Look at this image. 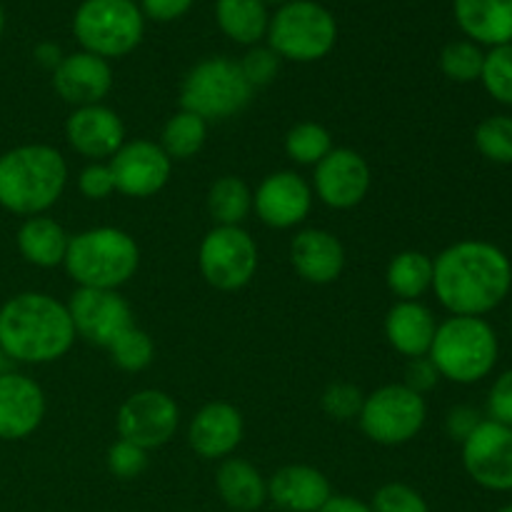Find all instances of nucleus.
Here are the masks:
<instances>
[{
	"label": "nucleus",
	"instance_id": "473e14b6",
	"mask_svg": "<svg viewBox=\"0 0 512 512\" xmlns=\"http://www.w3.org/2000/svg\"><path fill=\"white\" fill-rule=\"evenodd\" d=\"M485 53L473 40H453L440 53V70L453 83H473L483 73Z\"/></svg>",
	"mask_w": 512,
	"mask_h": 512
},
{
	"label": "nucleus",
	"instance_id": "f704fd0d",
	"mask_svg": "<svg viewBox=\"0 0 512 512\" xmlns=\"http://www.w3.org/2000/svg\"><path fill=\"white\" fill-rule=\"evenodd\" d=\"M485 90L498 103L512 105V43L498 45L485 53L483 73H480Z\"/></svg>",
	"mask_w": 512,
	"mask_h": 512
},
{
	"label": "nucleus",
	"instance_id": "c9c22d12",
	"mask_svg": "<svg viewBox=\"0 0 512 512\" xmlns=\"http://www.w3.org/2000/svg\"><path fill=\"white\" fill-rule=\"evenodd\" d=\"M363 390L353 383H330L328 388L323 390V398H320V405H323V413L328 418L338 420V423H348V420H358L360 408H363Z\"/></svg>",
	"mask_w": 512,
	"mask_h": 512
},
{
	"label": "nucleus",
	"instance_id": "39448f33",
	"mask_svg": "<svg viewBox=\"0 0 512 512\" xmlns=\"http://www.w3.org/2000/svg\"><path fill=\"white\" fill-rule=\"evenodd\" d=\"M498 333L485 318L450 315L438 323L428 358L440 378L455 385H475L493 373L498 363Z\"/></svg>",
	"mask_w": 512,
	"mask_h": 512
},
{
	"label": "nucleus",
	"instance_id": "a878e982",
	"mask_svg": "<svg viewBox=\"0 0 512 512\" xmlns=\"http://www.w3.org/2000/svg\"><path fill=\"white\" fill-rule=\"evenodd\" d=\"M68 243L70 235L65 233L63 225L58 220L48 218V215L25 218L18 233H15V245H18V253L23 255L25 263L45 270L58 268V265L65 263Z\"/></svg>",
	"mask_w": 512,
	"mask_h": 512
},
{
	"label": "nucleus",
	"instance_id": "423d86ee",
	"mask_svg": "<svg viewBox=\"0 0 512 512\" xmlns=\"http://www.w3.org/2000/svg\"><path fill=\"white\" fill-rule=\"evenodd\" d=\"M265 40L280 60L315 63L330 55L338 43V23L335 15L315 0H290L275 10Z\"/></svg>",
	"mask_w": 512,
	"mask_h": 512
},
{
	"label": "nucleus",
	"instance_id": "9b49d317",
	"mask_svg": "<svg viewBox=\"0 0 512 512\" xmlns=\"http://www.w3.org/2000/svg\"><path fill=\"white\" fill-rule=\"evenodd\" d=\"M180 425V408L173 395L158 388H145L128 395L115 415V430L120 440L155 450L175 438Z\"/></svg>",
	"mask_w": 512,
	"mask_h": 512
},
{
	"label": "nucleus",
	"instance_id": "6ab92c4d",
	"mask_svg": "<svg viewBox=\"0 0 512 512\" xmlns=\"http://www.w3.org/2000/svg\"><path fill=\"white\" fill-rule=\"evenodd\" d=\"M243 435V413L225 400H213V403L203 405L188 425V445L203 460L230 458L243 443Z\"/></svg>",
	"mask_w": 512,
	"mask_h": 512
},
{
	"label": "nucleus",
	"instance_id": "cd10ccee",
	"mask_svg": "<svg viewBox=\"0 0 512 512\" xmlns=\"http://www.w3.org/2000/svg\"><path fill=\"white\" fill-rule=\"evenodd\" d=\"M385 283L398 300H420L433 290V258L420 250L393 255L385 270Z\"/></svg>",
	"mask_w": 512,
	"mask_h": 512
},
{
	"label": "nucleus",
	"instance_id": "f03ea898",
	"mask_svg": "<svg viewBox=\"0 0 512 512\" xmlns=\"http://www.w3.org/2000/svg\"><path fill=\"white\" fill-rule=\"evenodd\" d=\"M68 305L38 290L18 293L0 305V348L10 363L48 365L75 345Z\"/></svg>",
	"mask_w": 512,
	"mask_h": 512
},
{
	"label": "nucleus",
	"instance_id": "09e8293b",
	"mask_svg": "<svg viewBox=\"0 0 512 512\" xmlns=\"http://www.w3.org/2000/svg\"><path fill=\"white\" fill-rule=\"evenodd\" d=\"M3 30H5V10L0 5V38H3Z\"/></svg>",
	"mask_w": 512,
	"mask_h": 512
},
{
	"label": "nucleus",
	"instance_id": "5701e85b",
	"mask_svg": "<svg viewBox=\"0 0 512 512\" xmlns=\"http://www.w3.org/2000/svg\"><path fill=\"white\" fill-rule=\"evenodd\" d=\"M438 320L420 300H398L385 315V338L395 353L408 360L425 358L433 345Z\"/></svg>",
	"mask_w": 512,
	"mask_h": 512
},
{
	"label": "nucleus",
	"instance_id": "412c9836",
	"mask_svg": "<svg viewBox=\"0 0 512 512\" xmlns=\"http://www.w3.org/2000/svg\"><path fill=\"white\" fill-rule=\"evenodd\" d=\"M290 265L305 283L330 285L343 275L345 248L330 230L305 228L290 240Z\"/></svg>",
	"mask_w": 512,
	"mask_h": 512
},
{
	"label": "nucleus",
	"instance_id": "e433bc0d",
	"mask_svg": "<svg viewBox=\"0 0 512 512\" xmlns=\"http://www.w3.org/2000/svg\"><path fill=\"white\" fill-rule=\"evenodd\" d=\"M373 512H430L423 495L405 483H385L370 500Z\"/></svg>",
	"mask_w": 512,
	"mask_h": 512
},
{
	"label": "nucleus",
	"instance_id": "6e6552de",
	"mask_svg": "<svg viewBox=\"0 0 512 512\" xmlns=\"http://www.w3.org/2000/svg\"><path fill=\"white\" fill-rule=\"evenodd\" d=\"M80 48L100 58L133 53L145 35V15L135 0H83L73 15Z\"/></svg>",
	"mask_w": 512,
	"mask_h": 512
},
{
	"label": "nucleus",
	"instance_id": "de8ad7c7",
	"mask_svg": "<svg viewBox=\"0 0 512 512\" xmlns=\"http://www.w3.org/2000/svg\"><path fill=\"white\" fill-rule=\"evenodd\" d=\"M8 365H10L8 355H5V350L0 348V375H3V373H8Z\"/></svg>",
	"mask_w": 512,
	"mask_h": 512
},
{
	"label": "nucleus",
	"instance_id": "4468645a",
	"mask_svg": "<svg viewBox=\"0 0 512 512\" xmlns=\"http://www.w3.org/2000/svg\"><path fill=\"white\" fill-rule=\"evenodd\" d=\"M370 165L358 150L333 148L318 165L313 175V195L333 210H350L363 203L370 193Z\"/></svg>",
	"mask_w": 512,
	"mask_h": 512
},
{
	"label": "nucleus",
	"instance_id": "9d476101",
	"mask_svg": "<svg viewBox=\"0 0 512 512\" xmlns=\"http://www.w3.org/2000/svg\"><path fill=\"white\" fill-rule=\"evenodd\" d=\"M198 268L215 290L235 293L258 273V245L243 225H215L200 240Z\"/></svg>",
	"mask_w": 512,
	"mask_h": 512
},
{
	"label": "nucleus",
	"instance_id": "f257e3e1",
	"mask_svg": "<svg viewBox=\"0 0 512 512\" xmlns=\"http://www.w3.org/2000/svg\"><path fill=\"white\" fill-rule=\"evenodd\" d=\"M512 290V263L498 245L460 240L433 260V293L450 315L483 318Z\"/></svg>",
	"mask_w": 512,
	"mask_h": 512
},
{
	"label": "nucleus",
	"instance_id": "a18cd8bd",
	"mask_svg": "<svg viewBox=\"0 0 512 512\" xmlns=\"http://www.w3.org/2000/svg\"><path fill=\"white\" fill-rule=\"evenodd\" d=\"M33 58H35V63L40 65V68H45V70H50V73H53V70L60 65V60L65 58V53L60 50L58 43H50V40H45V43L35 45Z\"/></svg>",
	"mask_w": 512,
	"mask_h": 512
},
{
	"label": "nucleus",
	"instance_id": "79ce46f5",
	"mask_svg": "<svg viewBox=\"0 0 512 512\" xmlns=\"http://www.w3.org/2000/svg\"><path fill=\"white\" fill-rule=\"evenodd\" d=\"M483 420L485 418L480 415V410L473 408V405H455L448 413V418H445V430H448L450 438L463 445Z\"/></svg>",
	"mask_w": 512,
	"mask_h": 512
},
{
	"label": "nucleus",
	"instance_id": "20e7f679",
	"mask_svg": "<svg viewBox=\"0 0 512 512\" xmlns=\"http://www.w3.org/2000/svg\"><path fill=\"white\" fill-rule=\"evenodd\" d=\"M63 268L78 288L120 290L138 273L140 248L125 230L100 225L70 235Z\"/></svg>",
	"mask_w": 512,
	"mask_h": 512
},
{
	"label": "nucleus",
	"instance_id": "2f4dec72",
	"mask_svg": "<svg viewBox=\"0 0 512 512\" xmlns=\"http://www.w3.org/2000/svg\"><path fill=\"white\" fill-rule=\"evenodd\" d=\"M108 353L113 365H118L125 373H143V370L150 368V363H153L155 343L143 328L130 325V328L110 345Z\"/></svg>",
	"mask_w": 512,
	"mask_h": 512
},
{
	"label": "nucleus",
	"instance_id": "7ed1b4c3",
	"mask_svg": "<svg viewBox=\"0 0 512 512\" xmlns=\"http://www.w3.org/2000/svg\"><path fill=\"white\" fill-rule=\"evenodd\" d=\"M68 163L53 145L25 143L0 155V208L33 218L45 215L65 193Z\"/></svg>",
	"mask_w": 512,
	"mask_h": 512
},
{
	"label": "nucleus",
	"instance_id": "49530a36",
	"mask_svg": "<svg viewBox=\"0 0 512 512\" xmlns=\"http://www.w3.org/2000/svg\"><path fill=\"white\" fill-rule=\"evenodd\" d=\"M318 512H373L368 503L353 498V495H333Z\"/></svg>",
	"mask_w": 512,
	"mask_h": 512
},
{
	"label": "nucleus",
	"instance_id": "72a5a7b5",
	"mask_svg": "<svg viewBox=\"0 0 512 512\" xmlns=\"http://www.w3.org/2000/svg\"><path fill=\"white\" fill-rule=\"evenodd\" d=\"M475 148L485 160L498 165L512 163V118L490 115L475 128Z\"/></svg>",
	"mask_w": 512,
	"mask_h": 512
},
{
	"label": "nucleus",
	"instance_id": "c85d7f7f",
	"mask_svg": "<svg viewBox=\"0 0 512 512\" xmlns=\"http://www.w3.org/2000/svg\"><path fill=\"white\" fill-rule=\"evenodd\" d=\"M208 213L215 225H243L253 213V190L238 175H223L208 190Z\"/></svg>",
	"mask_w": 512,
	"mask_h": 512
},
{
	"label": "nucleus",
	"instance_id": "dca6fc26",
	"mask_svg": "<svg viewBox=\"0 0 512 512\" xmlns=\"http://www.w3.org/2000/svg\"><path fill=\"white\" fill-rule=\"evenodd\" d=\"M108 165L113 170L115 193L128 198H153L168 185L173 173V160L153 140H125Z\"/></svg>",
	"mask_w": 512,
	"mask_h": 512
},
{
	"label": "nucleus",
	"instance_id": "7c9ffc66",
	"mask_svg": "<svg viewBox=\"0 0 512 512\" xmlns=\"http://www.w3.org/2000/svg\"><path fill=\"white\" fill-rule=\"evenodd\" d=\"M333 150V135L325 125L305 120V123L293 125L285 135V155L295 165H318L325 155Z\"/></svg>",
	"mask_w": 512,
	"mask_h": 512
},
{
	"label": "nucleus",
	"instance_id": "c03bdc74",
	"mask_svg": "<svg viewBox=\"0 0 512 512\" xmlns=\"http://www.w3.org/2000/svg\"><path fill=\"white\" fill-rule=\"evenodd\" d=\"M190 8H193V0H140L143 15L155 23H173L183 18Z\"/></svg>",
	"mask_w": 512,
	"mask_h": 512
},
{
	"label": "nucleus",
	"instance_id": "f3484780",
	"mask_svg": "<svg viewBox=\"0 0 512 512\" xmlns=\"http://www.w3.org/2000/svg\"><path fill=\"white\" fill-rule=\"evenodd\" d=\"M65 140L90 163H108L125 145V123L103 103L73 108L65 120Z\"/></svg>",
	"mask_w": 512,
	"mask_h": 512
},
{
	"label": "nucleus",
	"instance_id": "1a4fd4ad",
	"mask_svg": "<svg viewBox=\"0 0 512 512\" xmlns=\"http://www.w3.org/2000/svg\"><path fill=\"white\" fill-rule=\"evenodd\" d=\"M428 420L425 395L405 383H390L365 395L358 423L368 440L383 448H398L420 435Z\"/></svg>",
	"mask_w": 512,
	"mask_h": 512
},
{
	"label": "nucleus",
	"instance_id": "a19ab883",
	"mask_svg": "<svg viewBox=\"0 0 512 512\" xmlns=\"http://www.w3.org/2000/svg\"><path fill=\"white\" fill-rule=\"evenodd\" d=\"M488 420L512 428V368L498 375L488 393Z\"/></svg>",
	"mask_w": 512,
	"mask_h": 512
},
{
	"label": "nucleus",
	"instance_id": "f8f14e48",
	"mask_svg": "<svg viewBox=\"0 0 512 512\" xmlns=\"http://www.w3.org/2000/svg\"><path fill=\"white\" fill-rule=\"evenodd\" d=\"M70 320L78 338L108 350L133 323V310L120 290L78 288L68 303Z\"/></svg>",
	"mask_w": 512,
	"mask_h": 512
},
{
	"label": "nucleus",
	"instance_id": "ea45409f",
	"mask_svg": "<svg viewBox=\"0 0 512 512\" xmlns=\"http://www.w3.org/2000/svg\"><path fill=\"white\" fill-rule=\"evenodd\" d=\"M78 190L88 200H105L115 193L113 170L108 163H88L78 175Z\"/></svg>",
	"mask_w": 512,
	"mask_h": 512
},
{
	"label": "nucleus",
	"instance_id": "4c0bfd02",
	"mask_svg": "<svg viewBox=\"0 0 512 512\" xmlns=\"http://www.w3.org/2000/svg\"><path fill=\"white\" fill-rule=\"evenodd\" d=\"M108 473L118 480H135L148 470V450L128 443V440H115L105 455Z\"/></svg>",
	"mask_w": 512,
	"mask_h": 512
},
{
	"label": "nucleus",
	"instance_id": "393cba45",
	"mask_svg": "<svg viewBox=\"0 0 512 512\" xmlns=\"http://www.w3.org/2000/svg\"><path fill=\"white\" fill-rule=\"evenodd\" d=\"M215 488L223 503L235 512H255L268 503V480L245 458L220 460Z\"/></svg>",
	"mask_w": 512,
	"mask_h": 512
},
{
	"label": "nucleus",
	"instance_id": "2eb2a0df",
	"mask_svg": "<svg viewBox=\"0 0 512 512\" xmlns=\"http://www.w3.org/2000/svg\"><path fill=\"white\" fill-rule=\"evenodd\" d=\"M313 188L295 170H278L260 180L253 193V210L260 223L273 230H290L305 223L313 210Z\"/></svg>",
	"mask_w": 512,
	"mask_h": 512
},
{
	"label": "nucleus",
	"instance_id": "8fccbe9b",
	"mask_svg": "<svg viewBox=\"0 0 512 512\" xmlns=\"http://www.w3.org/2000/svg\"><path fill=\"white\" fill-rule=\"evenodd\" d=\"M263 3H265V5H268V3H275V5H285V3H290V0H263Z\"/></svg>",
	"mask_w": 512,
	"mask_h": 512
},
{
	"label": "nucleus",
	"instance_id": "4be33fe9",
	"mask_svg": "<svg viewBox=\"0 0 512 512\" xmlns=\"http://www.w3.org/2000/svg\"><path fill=\"white\" fill-rule=\"evenodd\" d=\"M330 498L328 475L313 465H283L268 478V500L285 512H318Z\"/></svg>",
	"mask_w": 512,
	"mask_h": 512
},
{
	"label": "nucleus",
	"instance_id": "bb28decb",
	"mask_svg": "<svg viewBox=\"0 0 512 512\" xmlns=\"http://www.w3.org/2000/svg\"><path fill=\"white\" fill-rule=\"evenodd\" d=\"M215 20L225 38L253 48L268 35L270 15L263 0H218Z\"/></svg>",
	"mask_w": 512,
	"mask_h": 512
},
{
	"label": "nucleus",
	"instance_id": "58836bf2",
	"mask_svg": "<svg viewBox=\"0 0 512 512\" xmlns=\"http://www.w3.org/2000/svg\"><path fill=\"white\" fill-rule=\"evenodd\" d=\"M280 63H283V60H280L268 45H253V48L243 55V60H238L240 70H243L245 80H248L253 90L265 88V85L273 83L280 73Z\"/></svg>",
	"mask_w": 512,
	"mask_h": 512
},
{
	"label": "nucleus",
	"instance_id": "37998d69",
	"mask_svg": "<svg viewBox=\"0 0 512 512\" xmlns=\"http://www.w3.org/2000/svg\"><path fill=\"white\" fill-rule=\"evenodd\" d=\"M403 383L408 385L410 390H415V393L425 395L440 383V373H438V368H435L433 360H430L428 355H425V358H413V360H408V368H405Z\"/></svg>",
	"mask_w": 512,
	"mask_h": 512
},
{
	"label": "nucleus",
	"instance_id": "a211bd4d",
	"mask_svg": "<svg viewBox=\"0 0 512 512\" xmlns=\"http://www.w3.org/2000/svg\"><path fill=\"white\" fill-rule=\"evenodd\" d=\"M45 393L33 378L23 373L0 375V440L3 443H18L30 438L43 425Z\"/></svg>",
	"mask_w": 512,
	"mask_h": 512
},
{
	"label": "nucleus",
	"instance_id": "ddd939ff",
	"mask_svg": "<svg viewBox=\"0 0 512 512\" xmlns=\"http://www.w3.org/2000/svg\"><path fill=\"white\" fill-rule=\"evenodd\" d=\"M463 468L475 485L493 493L512 490V428L483 420L463 443Z\"/></svg>",
	"mask_w": 512,
	"mask_h": 512
},
{
	"label": "nucleus",
	"instance_id": "aec40b11",
	"mask_svg": "<svg viewBox=\"0 0 512 512\" xmlns=\"http://www.w3.org/2000/svg\"><path fill=\"white\" fill-rule=\"evenodd\" d=\"M53 88L73 108L98 105L113 88V68L100 55L78 50L60 60L53 70Z\"/></svg>",
	"mask_w": 512,
	"mask_h": 512
},
{
	"label": "nucleus",
	"instance_id": "0eeeda50",
	"mask_svg": "<svg viewBox=\"0 0 512 512\" xmlns=\"http://www.w3.org/2000/svg\"><path fill=\"white\" fill-rule=\"evenodd\" d=\"M255 90L245 80L238 60L205 58L195 63L180 85V108L203 120H228L243 113Z\"/></svg>",
	"mask_w": 512,
	"mask_h": 512
},
{
	"label": "nucleus",
	"instance_id": "b1692460",
	"mask_svg": "<svg viewBox=\"0 0 512 512\" xmlns=\"http://www.w3.org/2000/svg\"><path fill=\"white\" fill-rule=\"evenodd\" d=\"M453 13L473 43L488 48L512 43V0H453Z\"/></svg>",
	"mask_w": 512,
	"mask_h": 512
},
{
	"label": "nucleus",
	"instance_id": "c756f323",
	"mask_svg": "<svg viewBox=\"0 0 512 512\" xmlns=\"http://www.w3.org/2000/svg\"><path fill=\"white\" fill-rule=\"evenodd\" d=\"M205 140H208V120L180 108L178 113L165 120L158 145L175 163V160L195 158L203 150Z\"/></svg>",
	"mask_w": 512,
	"mask_h": 512
},
{
	"label": "nucleus",
	"instance_id": "3c124183",
	"mask_svg": "<svg viewBox=\"0 0 512 512\" xmlns=\"http://www.w3.org/2000/svg\"><path fill=\"white\" fill-rule=\"evenodd\" d=\"M498 512H512V503H510V505H505V508H500Z\"/></svg>",
	"mask_w": 512,
	"mask_h": 512
}]
</instances>
